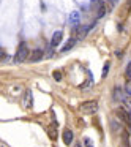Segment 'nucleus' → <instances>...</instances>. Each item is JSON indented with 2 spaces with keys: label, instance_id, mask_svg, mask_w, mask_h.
<instances>
[{
  "label": "nucleus",
  "instance_id": "4468645a",
  "mask_svg": "<svg viewBox=\"0 0 131 147\" xmlns=\"http://www.w3.org/2000/svg\"><path fill=\"white\" fill-rule=\"evenodd\" d=\"M125 92H126V95H131V81L125 84Z\"/></svg>",
  "mask_w": 131,
  "mask_h": 147
},
{
  "label": "nucleus",
  "instance_id": "0eeeda50",
  "mask_svg": "<svg viewBox=\"0 0 131 147\" xmlns=\"http://www.w3.org/2000/svg\"><path fill=\"white\" fill-rule=\"evenodd\" d=\"M62 136H63V142L67 144V146H70V144L73 142V131H71L70 128H67V130L63 131V134H62Z\"/></svg>",
  "mask_w": 131,
  "mask_h": 147
},
{
  "label": "nucleus",
  "instance_id": "423d86ee",
  "mask_svg": "<svg viewBox=\"0 0 131 147\" xmlns=\"http://www.w3.org/2000/svg\"><path fill=\"white\" fill-rule=\"evenodd\" d=\"M62 36H63V33L58 30V32H55L54 35H52V40H51V48H55V46H58V43L62 41Z\"/></svg>",
  "mask_w": 131,
  "mask_h": 147
},
{
  "label": "nucleus",
  "instance_id": "9b49d317",
  "mask_svg": "<svg viewBox=\"0 0 131 147\" xmlns=\"http://www.w3.org/2000/svg\"><path fill=\"white\" fill-rule=\"evenodd\" d=\"M74 45H76V38H71V40H70V41H68V43H67V45H65V46H63V49H62V51H70V49H71V48H73V46H74Z\"/></svg>",
  "mask_w": 131,
  "mask_h": 147
},
{
  "label": "nucleus",
  "instance_id": "6ab92c4d",
  "mask_svg": "<svg viewBox=\"0 0 131 147\" xmlns=\"http://www.w3.org/2000/svg\"><path fill=\"white\" fill-rule=\"evenodd\" d=\"M107 70H109V65H106V67H104V70H103V78H104L106 74H107Z\"/></svg>",
  "mask_w": 131,
  "mask_h": 147
},
{
  "label": "nucleus",
  "instance_id": "ddd939ff",
  "mask_svg": "<svg viewBox=\"0 0 131 147\" xmlns=\"http://www.w3.org/2000/svg\"><path fill=\"white\" fill-rule=\"evenodd\" d=\"M48 133H49V138H51V139H55V138H57V131H55V127L54 128H48Z\"/></svg>",
  "mask_w": 131,
  "mask_h": 147
},
{
  "label": "nucleus",
  "instance_id": "20e7f679",
  "mask_svg": "<svg viewBox=\"0 0 131 147\" xmlns=\"http://www.w3.org/2000/svg\"><path fill=\"white\" fill-rule=\"evenodd\" d=\"M90 27L92 26H79V27H76L74 32H73V38H76V40L85 38V35H87V32L90 30Z\"/></svg>",
  "mask_w": 131,
  "mask_h": 147
},
{
  "label": "nucleus",
  "instance_id": "dca6fc26",
  "mask_svg": "<svg viewBox=\"0 0 131 147\" xmlns=\"http://www.w3.org/2000/svg\"><path fill=\"white\" fill-rule=\"evenodd\" d=\"M126 76H128V78H130V79H131V62H130V63L126 65Z\"/></svg>",
  "mask_w": 131,
  "mask_h": 147
},
{
  "label": "nucleus",
  "instance_id": "39448f33",
  "mask_svg": "<svg viewBox=\"0 0 131 147\" xmlns=\"http://www.w3.org/2000/svg\"><path fill=\"white\" fill-rule=\"evenodd\" d=\"M43 55H44V52H43V49H33L32 52H30V57L29 60L30 62H40L43 59Z\"/></svg>",
  "mask_w": 131,
  "mask_h": 147
},
{
  "label": "nucleus",
  "instance_id": "f03ea898",
  "mask_svg": "<svg viewBox=\"0 0 131 147\" xmlns=\"http://www.w3.org/2000/svg\"><path fill=\"white\" fill-rule=\"evenodd\" d=\"M30 55H29V45L27 43H21L19 45V48L16 49V55H14V62L16 63H21V62H24L26 59H29Z\"/></svg>",
  "mask_w": 131,
  "mask_h": 147
},
{
  "label": "nucleus",
  "instance_id": "2eb2a0df",
  "mask_svg": "<svg viewBox=\"0 0 131 147\" xmlns=\"http://www.w3.org/2000/svg\"><path fill=\"white\" fill-rule=\"evenodd\" d=\"M125 105H126L128 109H131V95H128L126 98H125Z\"/></svg>",
  "mask_w": 131,
  "mask_h": 147
},
{
  "label": "nucleus",
  "instance_id": "1a4fd4ad",
  "mask_svg": "<svg viewBox=\"0 0 131 147\" xmlns=\"http://www.w3.org/2000/svg\"><path fill=\"white\" fill-rule=\"evenodd\" d=\"M79 19H81L79 11H73V13L70 14V22L74 24V26H77V24H79Z\"/></svg>",
  "mask_w": 131,
  "mask_h": 147
},
{
  "label": "nucleus",
  "instance_id": "9d476101",
  "mask_svg": "<svg viewBox=\"0 0 131 147\" xmlns=\"http://www.w3.org/2000/svg\"><path fill=\"white\" fill-rule=\"evenodd\" d=\"M114 96H115V98H118L120 101H125V98H126L128 95H123V92H122L120 89H115L114 90Z\"/></svg>",
  "mask_w": 131,
  "mask_h": 147
},
{
  "label": "nucleus",
  "instance_id": "f3484780",
  "mask_svg": "<svg viewBox=\"0 0 131 147\" xmlns=\"http://www.w3.org/2000/svg\"><path fill=\"white\" fill-rule=\"evenodd\" d=\"M54 78H55V81H60V79H62V76H60V71H55V73H54Z\"/></svg>",
  "mask_w": 131,
  "mask_h": 147
},
{
  "label": "nucleus",
  "instance_id": "a211bd4d",
  "mask_svg": "<svg viewBox=\"0 0 131 147\" xmlns=\"http://www.w3.org/2000/svg\"><path fill=\"white\" fill-rule=\"evenodd\" d=\"M7 57V52L3 51V48H2V51H0V59H2V62H3V59Z\"/></svg>",
  "mask_w": 131,
  "mask_h": 147
},
{
  "label": "nucleus",
  "instance_id": "7ed1b4c3",
  "mask_svg": "<svg viewBox=\"0 0 131 147\" xmlns=\"http://www.w3.org/2000/svg\"><path fill=\"white\" fill-rule=\"evenodd\" d=\"M117 115L120 120H123L128 127H131V109H125V108H118L117 109Z\"/></svg>",
  "mask_w": 131,
  "mask_h": 147
},
{
  "label": "nucleus",
  "instance_id": "aec40b11",
  "mask_svg": "<svg viewBox=\"0 0 131 147\" xmlns=\"http://www.w3.org/2000/svg\"><path fill=\"white\" fill-rule=\"evenodd\" d=\"M74 147H82V144H81V142H77V144H74Z\"/></svg>",
  "mask_w": 131,
  "mask_h": 147
},
{
  "label": "nucleus",
  "instance_id": "6e6552de",
  "mask_svg": "<svg viewBox=\"0 0 131 147\" xmlns=\"http://www.w3.org/2000/svg\"><path fill=\"white\" fill-rule=\"evenodd\" d=\"M24 106L32 108V92L30 90H26V93H24Z\"/></svg>",
  "mask_w": 131,
  "mask_h": 147
},
{
  "label": "nucleus",
  "instance_id": "f8f14e48",
  "mask_svg": "<svg viewBox=\"0 0 131 147\" xmlns=\"http://www.w3.org/2000/svg\"><path fill=\"white\" fill-rule=\"evenodd\" d=\"M106 13V8H104V3H103V2H99V8H98V14H96V16L98 18H101L103 14Z\"/></svg>",
  "mask_w": 131,
  "mask_h": 147
},
{
  "label": "nucleus",
  "instance_id": "f257e3e1",
  "mask_svg": "<svg viewBox=\"0 0 131 147\" xmlns=\"http://www.w3.org/2000/svg\"><path fill=\"white\" fill-rule=\"evenodd\" d=\"M79 111L85 115H92L95 112H98V103L95 100H90V101H84L79 105Z\"/></svg>",
  "mask_w": 131,
  "mask_h": 147
}]
</instances>
